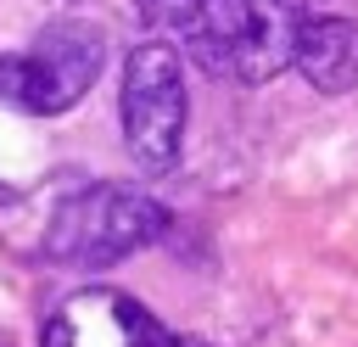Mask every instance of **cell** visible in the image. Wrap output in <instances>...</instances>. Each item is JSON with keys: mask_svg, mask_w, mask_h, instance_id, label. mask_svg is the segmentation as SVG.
Segmentation results:
<instances>
[{"mask_svg": "<svg viewBox=\"0 0 358 347\" xmlns=\"http://www.w3.org/2000/svg\"><path fill=\"white\" fill-rule=\"evenodd\" d=\"M106 67V39L95 22H50L28 50L0 56V101L34 118H56L90 95V84Z\"/></svg>", "mask_w": 358, "mask_h": 347, "instance_id": "cell-3", "label": "cell"}, {"mask_svg": "<svg viewBox=\"0 0 358 347\" xmlns=\"http://www.w3.org/2000/svg\"><path fill=\"white\" fill-rule=\"evenodd\" d=\"M190 62L229 84H268L296 56V0H145Z\"/></svg>", "mask_w": 358, "mask_h": 347, "instance_id": "cell-1", "label": "cell"}, {"mask_svg": "<svg viewBox=\"0 0 358 347\" xmlns=\"http://www.w3.org/2000/svg\"><path fill=\"white\" fill-rule=\"evenodd\" d=\"M117 106H123V140H129L134 162H140L145 174H168V168L179 162L185 106H190L179 45H168V39H140V45L123 56Z\"/></svg>", "mask_w": 358, "mask_h": 347, "instance_id": "cell-4", "label": "cell"}, {"mask_svg": "<svg viewBox=\"0 0 358 347\" xmlns=\"http://www.w3.org/2000/svg\"><path fill=\"white\" fill-rule=\"evenodd\" d=\"M39 347H201L190 336H179L173 325H162L151 308H140L129 291L112 285H90L62 297L45 313Z\"/></svg>", "mask_w": 358, "mask_h": 347, "instance_id": "cell-5", "label": "cell"}, {"mask_svg": "<svg viewBox=\"0 0 358 347\" xmlns=\"http://www.w3.org/2000/svg\"><path fill=\"white\" fill-rule=\"evenodd\" d=\"M162 224H168L162 201L145 196L140 185H84L50 213L45 257L67 269H106L151 246Z\"/></svg>", "mask_w": 358, "mask_h": 347, "instance_id": "cell-2", "label": "cell"}, {"mask_svg": "<svg viewBox=\"0 0 358 347\" xmlns=\"http://www.w3.org/2000/svg\"><path fill=\"white\" fill-rule=\"evenodd\" d=\"M296 73L324 90V95H347L358 90V22L352 17H302L296 28Z\"/></svg>", "mask_w": 358, "mask_h": 347, "instance_id": "cell-6", "label": "cell"}]
</instances>
